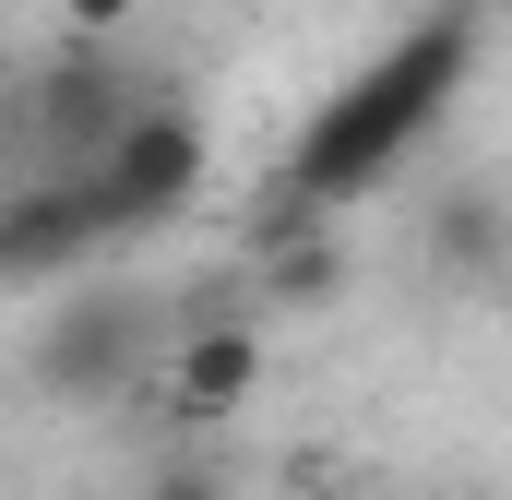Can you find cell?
Masks as SVG:
<instances>
[{
	"mask_svg": "<svg viewBox=\"0 0 512 500\" xmlns=\"http://www.w3.org/2000/svg\"><path fill=\"white\" fill-rule=\"evenodd\" d=\"M465 72H477V12L465 0H441L429 24H405L382 60L358 72V84H334L322 96V120L286 143V167H274V203H298V215H346V203H370L393 167L429 143V120L465 96Z\"/></svg>",
	"mask_w": 512,
	"mask_h": 500,
	"instance_id": "1",
	"label": "cell"
},
{
	"mask_svg": "<svg viewBox=\"0 0 512 500\" xmlns=\"http://www.w3.org/2000/svg\"><path fill=\"white\" fill-rule=\"evenodd\" d=\"M155 96L131 84V60L108 48H72V60H48L36 84H24V143H36V167H60V179H84L131 120H143Z\"/></svg>",
	"mask_w": 512,
	"mask_h": 500,
	"instance_id": "2",
	"label": "cell"
},
{
	"mask_svg": "<svg viewBox=\"0 0 512 500\" xmlns=\"http://www.w3.org/2000/svg\"><path fill=\"white\" fill-rule=\"evenodd\" d=\"M84 191H96L108 239H143V227L191 215V191H203V120H191V108H143V120L84 167Z\"/></svg>",
	"mask_w": 512,
	"mask_h": 500,
	"instance_id": "3",
	"label": "cell"
},
{
	"mask_svg": "<svg viewBox=\"0 0 512 500\" xmlns=\"http://www.w3.org/2000/svg\"><path fill=\"white\" fill-rule=\"evenodd\" d=\"M96 250H108L96 191L60 179V167H24V191H12V215H0V274H12V298H48V286L84 274Z\"/></svg>",
	"mask_w": 512,
	"mask_h": 500,
	"instance_id": "4",
	"label": "cell"
},
{
	"mask_svg": "<svg viewBox=\"0 0 512 500\" xmlns=\"http://www.w3.org/2000/svg\"><path fill=\"white\" fill-rule=\"evenodd\" d=\"M251 393H262V322H239V310L179 322V346H167V417L179 429H227Z\"/></svg>",
	"mask_w": 512,
	"mask_h": 500,
	"instance_id": "5",
	"label": "cell"
},
{
	"mask_svg": "<svg viewBox=\"0 0 512 500\" xmlns=\"http://www.w3.org/2000/svg\"><path fill=\"white\" fill-rule=\"evenodd\" d=\"M143 298H84L72 322H48L36 334V393H60V405H108L131 370H143Z\"/></svg>",
	"mask_w": 512,
	"mask_h": 500,
	"instance_id": "6",
	"label": "cell"
},
{
	"mask_svg": "<svg viewBox=\"0 0 512 500\" xmlns=\"http://www.w3.org/2000/svg\"><path fill=\"white\" fill-rule=\"evenodd\" d=\"M251 250H262V298H286V310H322V298L346 286V250H334V227H322V215H298V203H274V191H262Z\"/></svg>",
	"mask_w": 512,
	"mask_h": 500,
	"instance_id": "7",
	"label": "cell"
},
{
	"mask_svg": "<svg viewBox=\"0 0 512 500\" xmlns=\"http://www.w3.org/2000/svg\"><path fill=\"white\" fill-rule=\"evenodd\" d=\"M441 262H477V274H489V262H501V215H489V203H453V215H441Z\"/></svg>",
	"mask_w": 512,
	"mask_h": 500,
	"instance_id": "8",
	"label": "cell"
},
{
	"mask_svg": "<svg viewBox=\"0 0 512 500\" xmlns=\"http://www.w3.org/2000/svg\"><path fill=\"white\" fill-rule=\"evenodd\" d=\"M143 500H239V489H227L215 465H191V453H179V465H155V477H143Z\"/></svg>",
	"mask_w": 512,
	"mask_h": 500,
	"instance_id": "9",
	"label": "cell"
},
{
	"mask_svg": "<svg viewBox=\"0 0 512 500\" xmlns=\"http://www.w3.org/2000/svg\"><path fill=\"white\" fill-rule=\"evenodd\" d=\"M131 12H143V0H60V24H72L84 48H108V36H120Z\"/></svg>",
	"mask_w": 512,
	"mask_h": 500,
	"instance_id": "10",
	"label": "cell"
}]
</instances>
